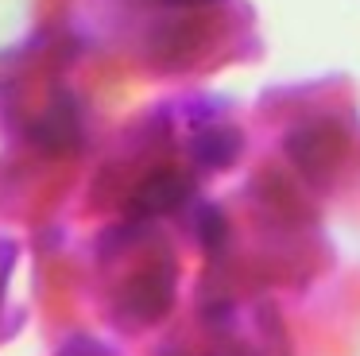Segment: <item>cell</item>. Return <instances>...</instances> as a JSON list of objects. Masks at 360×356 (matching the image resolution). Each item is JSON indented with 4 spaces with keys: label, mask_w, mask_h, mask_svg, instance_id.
I'll return each mask as SVG.
<instances>
[]
</instances>
